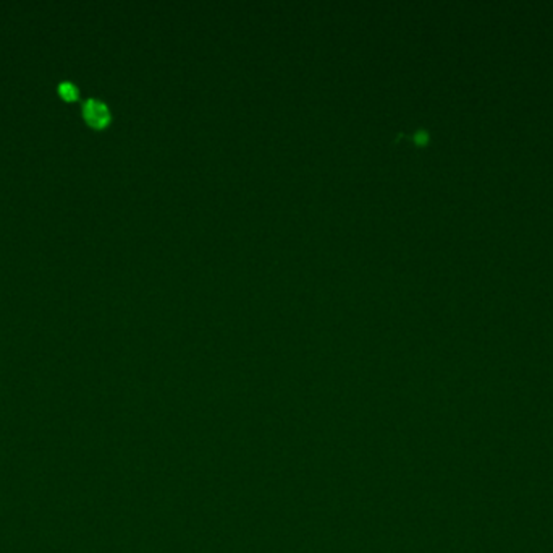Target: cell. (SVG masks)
<instances>
[{"mask_svg": "<svg viewBox=\"0 0 553 553\" xmlns=\"http://www.w3.org/2000/svg\"><path fill=\"white\" fill-rule=\"evenodd\" d=\"M86 121L93 125L94 129H104L111 122L109 107L99 99H88L83 107Z\"/></svg>", "mask_w": 553, "mask_h": 553, "instance_id": "6da1fadb", "label": "cell"}, {"mask_svg": "<svg viewBox=\"0 0 553 553\" xmlns=\"http://www.w3.org/2000/svg\"><path fill=\"white\" fill-rule=\"evenodd\" d=\"M60 95L63 96L65 99H77L78 89L73 83H70V81H63V83H60Z\"/></svg>", "mask_w": 553, "mask_h": 553, "instance_id": "7a4b0ae2", "label": "cell"}]
</instances>
